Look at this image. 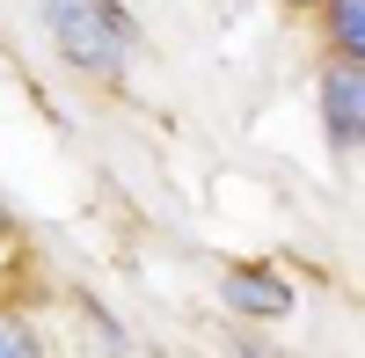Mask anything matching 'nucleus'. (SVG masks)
I'll return each mask as SVG.
<instances>
[{
    "instance_id": "4",
    "label": "nucleus",
    "mask_w": 365,
    "mask_h": 358,
    "mask_svg": "<svg viewBox=\"0 0 365 358\" xmlns=\"http://www.w3.org/2000/svg\"><path fill=\"white\" fill-rule=\"evenodd\" d=\"M322 37H329V58H351L365 66V0H322Z\"/></svg>"
},
{
    "instance_id": "1",
    "label": "nucleus",
    "mask_w": 365,
    "mask_h": 358,
    "mask_svg": "<svg viewBox=\"0 0 365 358\" xmlns=\"http://www.w3.org/2000/svg\"><path fill=\"white\" fill-rule=\"evenodd\" d=\"M37 8H44V29H51V44L73 73L103 81V88L125 81V58L139 44V29L117 0H37Z\"/></svg>"
},
{
    "instance_id": "8",
    "label": "nucleus",
    "mask_w": 365,
    "mask_h": 358,
    "mask_svg": "<svg viewBox=\"0 0 365 358\" xmlns=\"http://www.w3.org/2000/svg\"><path fill=\"white\" fill-rule=\"evenodd\" d=\"M285 8H322V0H285Z\"/></svg>"
},
{
    "instance_id": "6",
    "label": "nucleus",
    "mask_w": 365,
    "mask_h": 358,
    "mask_svg": "<svg viewBox=\"0 0 365 358\" xmlns=\"http://www.w3.org/2000/svg\"><path fill=\"white\" fill-rule=\"evenodd\" d=\"M234 358H285V351H270V344H256V337H241V344H234Z\"/></svg>"
},
{
    "instance_id": "5",
    "label": "nucleus",
    "mask_w": 365,
    "mask_h": 358,
    "mask_svg": "<svg viewBox=\"0 0 365 358\" xmlns=\"http://www.w3.org/2000/svg\"><path fill=\"white\" fill-rule=\"evenodd\" d=\"M0 358H44V337L15 300H0Z\"/></svg>"
},
{
    "instance_id": "7",
    "label": "nucleus",
    "mask_w": 365,
    "mask_h": 358,
    "mask_svg": "<svg viewBox=\"0 0 365 358\" xmlns=\"http://www.w3.org/2000/svg\"><path fill=\"white\" fill-rule=\"evenodd\" d=\"M0 249H15V213H8V198H0Z\"/></svg>"
},
{
    "instance_id": "2",
    "label": "nucleus",
    "mask_w": 365,
    "mask_h": 358,
    "mask_svg": "<svg viewBox=\"0 0 365 358\" xmlns=\"http://www.w3.org/2000/svg\"><path fill=\"white\" fill-rule=\"evenodd\" d=\"M314 103H322V125L336 154H358V132H365V66L351 58H329L314 73Z\"/></svg>"
},
{
    "instance_id": "3",
    "label": "nucleus",
    "mask_w": 365,
    "mask_h": 358,
    "mask_svg": "<svg viewBox=\"0 0 365 358\" xmlns=\"http://www.w3.org/2000/svg\"><path fill=\"white\" fill-rule=\"evenodd\" d=\"M220 300L241 322H285L292 314V285H285V271H270V263H234L220 278Z\"/></svg>"
}]
</instances>
